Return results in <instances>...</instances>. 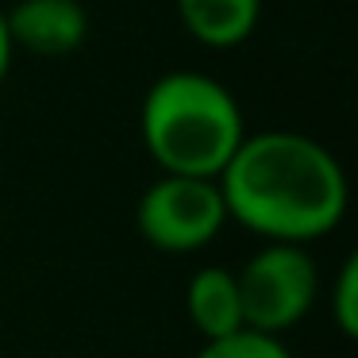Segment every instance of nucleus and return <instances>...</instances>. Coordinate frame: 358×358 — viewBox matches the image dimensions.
Instances as JSON below:
<instances>
[{
    "label": "nucleus",
    "mask_w": 358,
    "mask_h": 358,
    "mask_svg": "<svg viewBox=\"0 0 358 358\" xmlns=\"http://www.w3.org/2000/svg\"><path fill=\"white\" fill-rule=\"evenodd\" d=\"M12 58H16V47L8 39V24H4V8H0V85H4V78L12 70Z\"/></svg>",
    "instance_id": "nucleus-10"
},
{
    "label": "nucleus",
    "mask_w": 358,
    "mask_h": 358,
    "mask_svg": "<svg viewBox=\"0 0 358 358\" xmlns=\"http://www.w3.org/2000/svg\"><path fill=\"white\" fill-rule=\"evenodd\" d=\"M327 308H331V324L339 327L343 339H358V255H347L335 270Z\"/></svg>",
    "instance_id": "nucleus-8"
},
{
    "label": "nucleus",
    "mask_w": 358,
    "mask_h": 358,
    "mask_svg": "<svg viewBox=\"0 0 358 358\" xmlns=\"http://www.w3.org/2000/svg\"><path fill=\"white\" fill-rule=\"evenodd\" d=\"M8 39L35 58H66L89 39V12L81 0H16L4 12Z\"/></svg>",
    "instance_id": "nucleus-5"
},
{
    "label": "nucleus",
    "mask_w": 358,
    "mask_h": 358,
    "mask_svg": "<svg viewBox=\"0 0 358 358\" xmlns=\"http://www.w3.org/2000/svg\"><path fill=\"white\" fill-rule=\"evenodd\" d=\"M185 316L204 343H216L243 331V304H239L235 270L201 266L185 285Z\"/></svg>",
    "instance_id": "nucleus-6"
},
{
    "label": "nucleus",
    "mask_w": 358,
    "mask_h": 358,
    "mask_svg": "<svg viewBox=\"0 0 358 358\" xmlns=\"http://www.w3.org/2000/svg\"><path fill=\"white\" fill-rule=\"evenodd\" d=\"M235 285L243 304V327L281 339L312 312L320 296V270L308 247L262 243V250H255L243 270H235Z\"/></svg>",
    "instance_id": "nucleus-3"
},
{
    "label": "nucleus",
    "mask_w": 358,
    "mask_h": 358,
    "mask_svg": "<svg viewBox=\"0 0 358 358\" xmlns=\"http://www.w3.org/2000/svg\"><path fill=\"white\" fill-rule=\"evenodd\" d=\"M193 358H293V350L285 347V339H273V335H258V331H235L227 339L204 343Z\"/></svg>",
    "instance_id": "nucleus-9"
},
{
    "label": "nucleus",
    "mask_w": 358,
    "mask_h": 358,
    "mask_svg": "<svg viewBox=\"0 0 358 358\" xmlns=\"http://www.w3.org/2000/svg\"><path fill=\"white\" fill-rule=\"evenodd\" d=\"M227 227L224 193L208 178H173L162 173L143 189L135 204V231L162 255H196L212 247Z\"/></svg>",
    "instance_id": "nucleus-4"
},
{
    "label": "nucleus",
    "mask_w": 358,
    "mask_h": 358,
    "mask_svg": "<svg viewBox=\"0 0 358 358\" xmlns=\"http://www.w3.org/2000/svg\"><path fill=\"white\" fill-rule=\"evenodd\" d=\"M227 224L262 243L308 247L343 224L350 185L343 162L304 131H258L239 143L216 178Z\"/></svg>",
    "instance_id": "nucleus-1"
},
{
    "label": "nucleus",
    "mask_w": 358,
    "mask_h": 358,
    "mask_svg": "<svg viewBox=\"0 0 358 358\" xmlns=\"http://www.w3.org/2000/svg\"><path fill=\"white\" fill-rule=\"evenodd\" d=\"M181 27L201 47H239L255 35L262 20V0H173Z\"/></svg>",
    "instance_id": "nucleus-7"
},
{
    "label": "nucleus",
    "mask_w": 358,
    "mask_h": 358,
    "mask_svg": "<svg viewBox=\"0 0 358 358\" xmlns=\"http://www.w3.org/2000/svg\"><path fill=\"white\" fill-rule=\"evenodd\" d=\"M139 135L162 173L216 181L247 139V124L227 85L196 70H170L143 96Z\"/></svg>",
    "instance_id": "nucleus-2"
}]
</instances>
